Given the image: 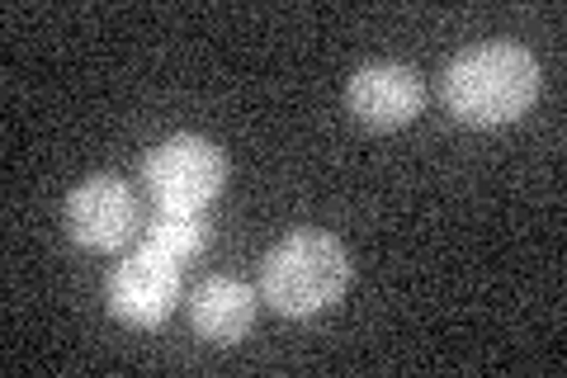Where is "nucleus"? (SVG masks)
Listing matches in <instances>:
<instances>
[{"label":"nucleus","instance_id":"nucleus-1","mask_svg":"<svg viewBox=\"0 0 567 378\" xmlns=\"http://www.w3.org/2000/svg\"><path fill=\"white\" fill-rule=\"evenodd\" d=\"M445 110L473 129L516 123L539 95V62L520 43H477L445 67Z\"/></svg>","mask_w":567,"mask_h":378},{"label":"nucleus","instance_id":"nucleus-2","mask_svg":"<svg viewBox=\"0 0 567 378\" xmlns=\"http://www.w3.org/2000/svg\"><path fill=\"white\" fill-rule=\"evenodd\" d=\"M350 284L346 246L327 232H289L260 265V298L284 317H317L341 303Z\"/></svg>","mask_w":567,"mask_h":378},{"label":"nucleus","instance_id":"nucleus-3","mask_svg":"<svg viewBox=\"0 0 567 378\" xmlns=\"http://www.w3.org/2000/svg\"><path fill=\"white\" fill-rule=\"evenodd\" d=\"M142 180L162 204L175 208H208L218 200L223 180H227V161L223 147H213L208 137L194 133H175L166 142H156L142 161Z\"/></svg>","mask_w":567,"mask_h":378},{"label":"nucleus","instance_id":"nucleus-4","mask_svg":"<svg viewBox=\"0 0 567 378\" xmlns=\"http://www.w3.org/2000/svg\"><path fill=\"white\" fill-rule=\"evenodd\" d=\"M104 303H110V313L118 321H128V327H142V331L162 327L171 308L181 303V260H171L166 251L142 242L133 256H123L110 269Z\"/></svg>","mask_w":567,"mask_h":378},{"label":"nucleus","instance_id":"nucleus-5","mask_svg":"<svg viewBox=\"0 0 567 378\" xmlns=\"http://www.w3.org/2000/svg\"><path fill=\"white\" fill-rule=\"evenodd\" d=\"M66 232L85 251H118L137 227V200L118 175H91L66 194Z\"/></svg>","mask_w":567,"mask_h":378},{"label":"nucleus","instance_id":"nucleus-6","mask_svg":"<svg viewBox=\"0 0 567 378\" xmlns=\"http://www.w3.org/2000/svg\"><path fill=\"white\" fill-rule=\"evenodd\" d=\"M346 104L369 129H406L425 104V85L402 62H364L346 85Z\"/></svg>","mask_w":567,"mask_h":378},{"label":"nucleus","instance_id":"nucleus-7","mask_svg":"<svg viewBox=\"0 0 567 378\" xmlns=\"http://www.w3.org/2000/svg\"><path fill=\"white\" fill-rule=\"evenodd\" d=\"M256 303L260 298H256L251 284H241L233 275H213V279H204L199 289H194L189 321H194V331H199L204 340H213V346H233V340H241L246 331H251Z\"/></svg>","mask_w":567,"mask_h":378},{"label":"nucleus","instance_id":"nucleus-8","mask_svg":"<svg viewBox=\"0 0 567 378\" xmlns=\"http://www.w3.org/2000/svg\"><path fill=\"white\" fill-rule=\"evenodd\" d=\"M213 227L204 218V208H175V204H162L156 208V218L147 223V232H142V242L166 251L171 260H189L199 256V251L208 246Z\"/></svg>","mask_w":567,"mask_h":378}]
</instances>
